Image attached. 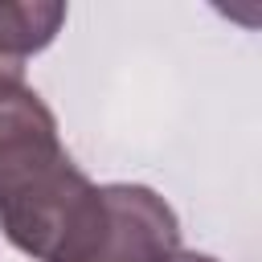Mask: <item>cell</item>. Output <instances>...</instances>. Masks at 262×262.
<instances>
[{
    "mask_svg": "<svg viewBox=\"0 0 262 262\" xmlns=\"http://www.w3.org/2000/svg\"><path fill=\"white\" fill-rule=\"evenodd\" d=\"M66 20V4H8L0 0V74L20 78L25 61L41 53Z\"/></svg>",
    "mask_w": 262,
    "mask_h": 262,
    "instance_id": "cell-3",
    "label": "cell"
},
{
    "mask_svg": "<svg viewBox=\"0 0 262 262\" xmlns=\"http://www.w3.org/2000/svg\"><path fill=\"white\" fill-rule=\"evenodd\" d=\"M0 229L37 262H86L106 229V188L61 151L53 115L0 131Z\"/></svg>",
    "mask_w": 262,
    "mask_h": 262,
    "instance_id": "cell-1",
    "label": "cell"
},
{
    "mask_svg": "<svg viewBox=\"0 0 262 262\" xmlns=\"http://www.w3.org/2000/svg\"><path fill=\"white\" fill-rule=\"evenodd\" d=\"M33 119H49V106L20 78L0 74V131H8L16 123H33Z\"/></svg>",
    "mask_w": 262,
    "mask_h": 262,
    "instance_id": "cell-4",
    "label": "cell"
},
{
    "mask_svg": "<svg viewBox=\"0 0 262 262\" xmlns=\"http://www.w3.org/2000/svg\"><path fill=\"white\" fill-rule=\"evenodd\" d=\"M172 262H217L209 254H172Z\"/></svg>",
    "mask_w": 262,
    "mask_h": 262,
    "instance_id": "cell-5",
    "label": "cell"
},
{
    "mask_svg": "<svg viewBox=\"0 0 262 262\" xmlns=\"http://www.w3.org/2000/svg\"><path fill=\"white\" fill-rule=\"evenodd\" d=\"M176 213L143 184H106V229L86 262H172Z\"/></svg>",
    "mask_w": 262,
    "mask_h": 262,
    "instance_id": "cell-2",
    "label": "cell"
}]
</instances>
